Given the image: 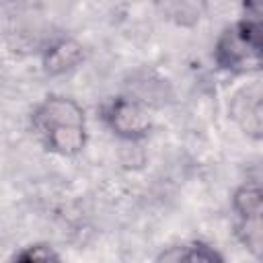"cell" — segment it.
Here are the masks:
<instances>
[{"label": "cell", "instance_id": "obj_1", "mask_svg": "<svg viewBox=\"0 0 263 263\" xmlns=\"http://www.w3.org/2000/svg\"><path fill=\"white\" fill-rule=\"evenodd\" d=\"M31 127L53 154L76 156L86 146L84 109L70 97L49 95L31 113Z\"/></svg>", "mask_w": 263, "mask_h": 263}, {"label": "cell", "instance_id": "obj_2", "mask_svg": "<svg viewBox=\"0 0 263 263\" xmlns=\"http://www.w3.org/2000/svg\"><path fill=\"white\" fill-rule=\"evenodd\" d=\"M214 62L230 74H251L261 68V21L245 16L226 27L216 45Z\"/></svg>", "mask_w": 263, "mask_h": 263}, {"label": "cell", "instance_id": "obj_3", "mask_svg": "<svg viewBox=\"0 0 263 263\" xmlns=\"http://www.w3.org/2000/svg\"><path fill=\"white\" fill-rule=\"evenodd\" d=\"M105 125L121 140H144L152 129V117L148 105L134 97H115L103 107Z\"/></svg>", "mask_w": 263, "mask_h": 263}, {"label": "cell", "instance_id": "obj_4", "mask_svg": "<svg viewBox=\"0 0 263 263\" xmlns=\"http://www.w3.org/2000/svg\"><path fill=\"white\" fill-rule=\"evenodd\" d=\"M232 208L236 212V236L238 240L255 255H261L263 230H261V214H263V197L257 183L240 185L232 195Z\"/></svg>", "mask_w": 263, "mask_h": 263}, {"label": "cell", "instance_id": "obj_5", "mask_svg": "<svg viewBox=\"0 0 263 263\" xmlns=\"http://www.w3.org/2000/svg\"><path fill=\"white\" fill-rule=\"evenodd\" d=\"M230 117L251 138L259 140L263 129V92L261 82H249L234 92L230 101Z\"/></svg>", "mask_w": 263, "mask_h": 263}, {"label": "cell", "instance_id": "obj_6", "mask_svg": "<svg viewBox=\"0 0 263 263\" xmlns=\"http://www.w3.org/2000/svg\"><path fill=\"white\" fill-rule=\"evenodd\" d=\"M84 58L82 45L76 39L64 37L51 43L43 53V70L49 76H60L74 70Z\"/></svg>", "mask_w": 263, "mask_h": 263}, {"label": "cell", "instance_id": "obj_7", "mask_svg": "<svg viewBox=\"0 0 263 263\" xmlns=\"http://www.w3.org/2000/svg\"><path fill=\"white\" fill-rule=\"evenodd\" d=\"M152 2L166 21L183 29L195 27L208 10V0H152Z\"/></svg>", "mask_w": 263, "mask_h": 263}, {"label": "cell", "instance_id": "obj_8", "mask_svg": "<svg viewBox=\"0 0 263 263\" xmlns=\"http://www.w3.org/2000/svg\"><path fill=\"white\" fill-rule=\"evenodd\" d=\"M158 261H203V263H214V261H222V255L216 253L205 242L195 240V242L171 247L166 253H162L158 257Z\"/></svg>", "mask_w": 263, "mask_h": 263}, {"label": "cell", "instance_id": "obj_9", "mask_svg": "<svg viewBox=\"0 0 263 263\" xmlns=\"http://www.w3.org/2000/svg\"><path fill=\"white\" fill-rule=\"evenodd\" d=\"M60 255L49 245H29L14 255V261H58Z\"/></svg>", "mask_w": 263, "mask_h": 263}, {"label": "cell", "instance_id": "obj_10", "mask_svg": "<svg viewBox=\"0 0 263 263\" xmlns=\"http://www.w3.org/2000/svg\"><path fill=\"white\" fill-rule=\"evenodd\" d=\"M245 10H247L249 18H259L261 16V0H245Z\"/></svg>", "mask_w": 263, "mask_h": 263}]
</instances>
